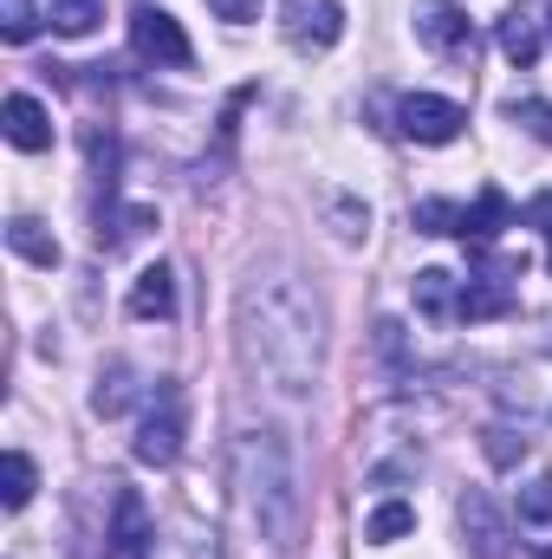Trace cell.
<instances>
[{"label": "cell", "instance_id": "obj_1", "mask_svg": "<svg viewBox=\"0 0 552 559\" xmlns=\"http://www.w3.org/2000/svg\"><path fill=\"white\" fill-rule=\"evenodd\" d=\"M235 325H241L248 365L274 384L279 397H305L319 384V345H325L319 299L292 267H261L248 280L241 306H235Z\"/></svg>", "mask_w": 552, "mask_h": 559}, {"label": "cell", "instance_id": "obj_2", "mask_svg": "<svg viewBox=\"0 0 552 559\" xmlns=\"http://www.w3.org/2000/svg\"><path fill=\"white\" fill-rule=\"evenodd\" d=\"M235 488H241V508L261 527V540L292 554L299 527H305V488H299V455H292L286 429H248L235 442Z\"/></svg>", "mask_w": 552, "mask_h": 559}, {"label": "cell", "instance_id": "obj_3", "mask_svg": "<svg viewBox=\"0 0 552 559\" xmlns=\"http://www.w3.org/2000/svg\"><path fill=\"white\" fill-rule=\"evenodd\" d=\"M131 46H137L143 66H169V72L195 66V46H189V33L176 26V13H169V7H149V0L131 13Z\"/></svg>", "mask_w": 552, "mask_h": 559}, {"label": "cell", "instance_id": "obj_4", "mask_svg": "<svg viewBox=\"0 0 552 559\" xmlns=\"http://www.w3.org/2000/svg\"><path fill=\"white\" fill-rule=\"evenodd\" d=\"M279 33L292 52H332L345 33V7L338 0H279Z\"/></svg>", "mask_w": 552, "mask_h": 559}, {"label": "cell", "instance_id": "obj_5", "mask_svg": "<svg viewBox=\"0 0 552 559\" xmlns=\"http://www.w3.org/2000/svg\"><path fill=\"white\" fill-rule=\"evenodd\" d=\"M176 449H182V391L176 384H156V397H149V411L137 423V462L169 468Z\"/></svg>", "mask_w": 552, "mask_h": 559}, {"label": "cell", "instance_id": "obj_6", "mask_svg": "<svg viewBox=\"0 0 552 559\" xmlns=\"http://www.w3.org/2000/svg\"><path fill=\"white\" fill-rule=\"evenodd\" d=\"M461 124H468V111H461L455 98H435V92H410V98L397 105V131L410 143H455Z\"/></svg>", "mask_w": 552, "mask_h": 559}, {"label": "cell", "instance_id": "obj_7", "mask_svg": "<svg viewBox=\"0 0 552 559\" xmlns=\"http://www.w3.org/2000/svg\"><path fill=\"white\" fill-rule=\"evenodd\" d=\"M416 33H422V46L435 59H475V26H468V13L455 0H422Z\"/></svg>", "mask_w": 552, "mask_h": 559}, {"label": "cell", "instance_id": "obj_8", "mask_svg": "<svg viewBox=\"0 0 552 559\" xmlns=\"http://www.w3.org/2000/svg\"><path fill=\"white\" fill-rule=\"evenodd\" d=\"M105 540H111L105 559H149L156 521H149V508H143L137 488H118V508H111V534H105Z\"/></svg>", "mask_w": 552, "mask_h": 559}, {"label": "cell", "instance_id": "obj_9", "mask_svg": "<svg viewBox=\"0 0 552 559\" xmlns=\"http://www.w3.org/2000/svg\"><path fill=\"white\" fill-rule=\"evenodd\" d=\"M0 118H7L0 131H7V143H13V150H46V143H52V118H46V105H39L33 92H13Z\"/></svg>", "mask_w": 552, "mask_h": 559}, {"label": "cell", "instance_id": "obj_10", "mask_svg": "<svg viewBox=\"0 0 552 559\" xmlns=\"http://www.w3.org/2000/svg\"><path fill=\"white\" fill-rule=\"evenodd\" d=\"M494 33H501V52H507L520 72L540 66V46H547V39H540V13H533V7H507Z\"/></svg>", "mask_w": 552, "mask_h": 559}, {"label": "cell", "instance_id": "obj_11", "mask_svg": "<svg viewBox=\"0 0 552 559\" xmlns=\"http://www.w3.org/2000/svg\"><path fill=\"white\" fill-rule=\"evenodd\" d=\"M501 228H514V202L501 189H481L475 209H461V241L468 248H488V241H501Z\"/></svg>", "mask_w": 552, "mask_h": 559}, {"label": "cell", "instance_id": "obj_12", "mask_svg": "<svg viewBox=\"0 0 552 559\" xmlns=\"http://www.w3.org/2000/svg\"><path fill=\"white\" fill-rule=\"evenodd\" d=\"M461 527H468L475 559H507V527H501V514H494L488 495H468V501H461Z\"/></svg>", "mask_w": 552, "mask_h": 559}, {"label": "cell", "instance_id": "obj_13", "mask_svg": "<svg viewBox=\"0 0 552 559\" xmlns=\"http://www.w3.org/2000/svg\"><path fill=\"white\" fill-rule=\"evenodd\" d=\"M124 306H131V319H169L176 312V280H169V267H143Z\"/></svg>", "mask_w": 552, "mask_h": 559}, {"label": "cell", "instance_id": "obj_14", "mask_svg": "<svg viewBox=\"0 0 552 559\" xmlns=\"http://www.w3.org/2000/svg\"><path fill=\"white\" fill-rule=\"evenodd\" d=\"M7 248L20 254V261H33V267H59V241L33 222V215H20V222H7Z\"/></svg>", "mask_w": 552, "mask_h": 559}, {"label": "cell", "instance_id": "obj_15", "mask_svg": "<svg viewBox=\"0 0 552 559\" xmlns=\"http://www.w3.org/2000/svg\"><path fill=\"white\" fill-rule=\"evenodd\" d=\"M416 306H422V319H455V274H442V267H422L416 274Z\"/></svg>", "mask_w": 552, "mask_h": 559}, {"label": "cell", "instance_id": "obj_16", "mask_svg": "<svg viewBox=\"0 0 552 559\" xmlns=\"http://www.w3.org/2000/svg\"><path fill=\"white\" fill-rule=\"evenodd\" d=\"M410 527H416V508H410V501H384V508H377V514L364 521V540L391 547V540H404Z\"/></svg>", "mask_w": 552, "mask_h": 559}, {"label": "cell", "instance_id": "obj_17", "mask_svg": "<svg viewBox=\"0 0 552 559\" xmlns=\"http://www.w3.org/2000/svg\"><path fill=\"white\" fill-rule=\"evenodd\" d=\"M7 488H0V501L7 508H26L33 501V488H39V468H33V455H20V449H7V475H0Z\"/></svg>", "mask_w": 552, "mask_h": 559}, {"label": "cell", "instance_id": "obj_18", "mask_svg": "<svg viewBox=\"0 0 552 559\" xmlns=\"http://www.w3.org/2000/svg\"><path fill=\"white\" fill-rule=\"evenodd\" d=\"M98 20H105V0H52V26L65 39H85Z\"/></svg>", "mask_w": 552, "mask_h": 559}, {"label": "cell", "instance_id": "obj_19", "mask_svg": "<svg viewBox=\"0 0 552 559\" xmlns=\"http://www.w3.org/2000/svg\"><path fill=\"white\" fill-rule=\"evenodd\" d=\"M520 521L527 527H552V475H533L520 488Z\"/></svg>", "mask_w": 552, "mask_h": 559}, {"label": "cell", "instance_id": "obj_20", "mask_svg": "<svg viewBox=\"0 0 552 559\" xmlns=\"http://www.w3.org/2000/svg\"><path fill=\"white\" fill-rule=\"evenodd\" d=\"M416 228H422V235H461V209L429 195V202H416Z\"/></svg>", "mask_w": 552, "mask_h": 559}, {"label": "cell", "instance_id": "obj_21", "mask_svg": "<svg viewBox=\"0 0 552 559\" xmlns=\"http://www.w3.org/2000/svg\"><path fill=\"white\" fill-rule=\"evenodd\" d=\"M0 33H7L13 46H26V39L39 33V13H33V0H0Z\"/></svg>", "mask_w": 552, "mask_h": 559}, {"label": "cell", "instance_id": "obj_22", "mask_svg": "<svg viewBox=\"0 0 552 559\" xmlns=\"http://www.w3.org/2000/svg\"><path fill=\"white\" fill-rule=\"evenodd\" d=\"M169 554H182V559H215V534H202L195 521H182V534L169 540Z\"/></svg>", "mask_w": 552, "mask_h": 559}, {"label": "cell", "instance_id": "obj_23", "mask_svg": "<svg viewBox=\"0 0 552 559\" xmlns=\"http://www.w3.org/2000/svg\"><path fill=\"white\" fill-rule=\"evenodd\" d=\"M124 404H131V384H124V371H111V378L98 384V397H92V411H98V417H118Z\"/></svg>", "mask_w": 552, "mask_h": 559}, {"label": "cell", "instance_id": "obj_24", "mask_svg": "<svg viewBox=\"0 0 552 559\" xmlns=\"http://www.w3.org/2000/svg\"><path fill=\"white\" fill-rule=\"evenodd\" d=\"M507 118H514V124H527L540 143H552V111H547V105H533V98H527V105H507Z\"/></svg>", "mask_w": 552, "mask_h": 559}, {"label": "cell", "instance_id": "obj_25", "mask_svg": "<svg viewBox=\"0 0 552 559\" xmlns=\"http://www.w3.org/2000/svg\"><path fill=\"white\" fill-rule=\"evenodd\" d=\"M488 455L494 462H514V455H527V436L514 442V429H488Z\"/></svg>", "mask_w": 552, "mask_h": 559}, {"label": "cell", "instance_id": "obj_26", "mask_svg": "<svg viewBox=\"0 0 552 559\" xmlns=\"http://www.w3.org/2000/svg\"><path fill=\"white\" fill-rule=\"evenodd\" d=\"M221 20H235V26H248V20H261V0H208Z\"/></svg>", "mask_w": 552, "mask_h": 559}, {"label": "cell", "instance_id": "obj_27", "mask_svg": "<svg viewBox=\"0 0 552 559\" xmlns=\"http://www.w3.org/2000/svg\"><path fill=\"white\" fill-rule=\"evenodd\" d=\"M527 222H533V228H547V235H552V195H533V202H527Z\"/></svg>", "mask_w": 552, "mask_h": 559}, {"label": "cell", "instance_id": "obj_28", "mask_svg": "<svg viewBox=\"0 0 552 559\" xmlns=\"http://www.w3.org/2000/svg\"><path fill=\"white\" fill-rule=\"evenodd\" d=\"M540 559H552V547H540Z\"/></svg>", "mask_w": 552, "mask_h": 559}, {"label": "cell", "instance_id": "obj_29", "mask_svg": "<svg viewBox=\"0 0 552 559\" xmlns=\"http://www.w3.org/2000/svg\"><path fill=\"white\" fill-rule=\"evenodd\" d=\"M547 267H552V254H547Z\"/></svg>", "mask_w": 552, "mask_h": 559}, {"label": "cell", "instance_id": "obj_30", "mask_svg": "<svg viewBox=\"0 0 552 559\" xmlns=\"http://www.w3.org/2000/svg\"><path fill=\"white\" fill-rule=\"evenodd\" d=\"M547 26H552V13H547Z\"/></svg>", "mask_w": 552, "mask_h": 559}]
</instances>
